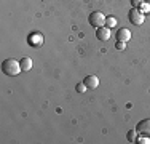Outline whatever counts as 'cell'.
I'll return each mask as SVG.
<instances>
[{"mask_svg":"<svg viewBox=\"0 0 150 144\" xmlns=\"http://www.w3.org/2000/svg\"><path fill=\"white\" fill-rule=\"evenodd\" d=\"M142 3H144V0H131V5H133V8H139Z\"/></svg>","mask_w":150,"mask_h":144,"instance_id":"2e32d148","label":"cell"},{"mask_svg":"<svg viewBox=\"0 0 150 144\" xmlns=\"http://www.w3.org/2000/svg\"><path fill=\"white\" fill-rule=\"evenodd\" d=\"M128 19H129V23L133 26H142L145 21V14L139 8H131L129 13H128Z\"/></svg>","mask_w":150,"mask_h":144,"instance_id":"7a4b0ae2","label":"cell"},{"mask_svg":"<svg viewBox=\"0 0 150 144\" xmlns=\"http://www.w3.org/2000/svg\"><path fill=\"white\" fill-rule=\"evenodd\" d=\"M136 130H137V133H141V135L150 136V118H144V120H141L137 123V127H136Z\"/></svg>","mask_w":150,"mask_h":144,"instance_id":"5b68a950","label":"cell"},{"mask_svg":"<svg viewBox=\"0 0 150 144\" xmlns=\"http://www.w3.org/2000/svg\"><path fill=\"white\" fill-rule=\"evenodd\" d=\"M75 90H77L78 93H85L88 88H86V85H85L83 82H81V83H77V86H75Z\"/></svg>","mask_w":150,"mask_h":144,"instance_id":"5bb4252c","label":"cell"},{"mask_svg":"<svg viewBox=\"0 0 150 144\" xmlns=\"http://www.w3.org/2000/svg\"><path fill=\"white\" fill-rule=\"evenodd\" d=\"M136 143H137V144H150V138H149L147 135H144V136H137Z\"/></svg>","mask_w":150,"mask_h":144,"instance_id":"7c38bea8","label":"cell"},{"mask_svg":"<svg viewBox=\"0 0 150 144\" xmlns=\"http://www.w3.org/2000/svg\"><path fill=\"white\" fill-rule=\"evenodd\" d=\"M115 38H117V40H120V42H126V43H128V42L131 40V31H129V29L121 27V29H118Z\"/></svg>","mask_w":150,"mask_h":144,"instance_id":"52a82bcc","label":"cell"},{"mask_svg":"<svg viewBox=\"0 0 150 144\" xmlns=\"http://www.w3.org/2000/svg\"><path fill=\"white\" fill-rule=\"evenodd\" d=\"M19 63H21V69H23V72H27V71L32 69V59L30 58H23Z\"/></svg>","mask_w":150,"mask_h":144,"instance_id":"9c48e42d","label":"cell"},{"mask_svg":"<svg viewBox=\"0 0 150 144\" xmlns=\"http://www.w3.org/2000/svg\"><path fill=\"white\" fill-rule=\"evenodd\" d=\"M139 10H141V11L144 13V14H145V13H149V11H150V3H147V2L144 0V3H142V5L139 6Z\"/></svg>","mask_w":150,"mask_h":144,"instance_id":"4fadbf2b","label":"cell"},{"mask_svg":"<svg viewBox=\"0 0 150 144\" xmlns=\"http://www.w3.org/2000/svg\"><path fill=\"white\" fill-rule=\"evenodd\" d=\"M83 83L86 85L88 90H96L99 86V77H96V75H88L83 80Z\"/></svg>","mask_w":150,"mask_h":144,"instance_id":"ba28073f","label":"cell"},{"mask_svg":"<svg viewBox=\"0 0 150 144\" xmlns=\"http://www.w3.org/2000/svg\"><path fill=\"white\" fill-rule=\"evenodd\" d=\"M88 23H90V26H93L94 29L105 26V16H104V13H101V11H93V13L90 14V18H88Z\"/></svg>","mask_w":150,"mask_h":144,"instance_id":"3957f363","label":"cell"},{"mask_svg":"<svg viewBox=\"0 0 150 144\" xmlns=\"http://www.w3.org/2000/svg\"><path fill=\"white\" fill-rule=\"evenodd\" d=\"M96 37H98L101 42H107L110 38V29L105 27V26L98 27V29H96Z\"/></svg>","mask_w":150,"mask_h":144,"instance_id":"8992f818","label":"cell"},{"mask_svg":"<svg viewBox=\"0 0 150 144\" xmlns=\"http://www.w3.org/2000/svg\"><path fill=\"white\" fill-rule=\"evenodd\" d=\"M2 71L5 75H8V77H15V75H18L21 71V63L16 59H13V58H8V59H5L2 63Z\"/></svg>","mask_w":150,"mask_h":144,"instance_id":"6da1fadb","label":"cell"},{"mask_svg":"<svg viewBox=\"0 0 150 144\" xmlns=\"http://www.w3.org/2000/svg\"><path fill=\"white\" fill-rule=\"evenodd\" d=\"M27 43H29L32 48L42 46L43 45V35L40 32H32V34H29V37H27Z\"/></svg>","mask_w":150,"mask_h":144,"instance_id":"277c9868","label":"cell"},{"mask_svg":"<svg viewBox=\"0 0 150 144\" xmlns=\"http://www.w3.org/2000/svg\"><path fill=\"white\" fill-rule=\"evenodd\" d=\"M136 139H137V130H129L128 131V141L129 143H136Z\"/></svg>","mask_w":150,"mask_h":144,"instance_id":"30bf717a","label":"cell"},{"mask_svg":"<svg viewBox=\"0 0 150 144\" xmlns=\"http://www.w3.org/2000/svg\"><path fill=\"white\" fill-rule=\"evenodd\" d=\"M117 26V19L113 16H109V18H105V27H115Z\"/></svg>","mask_w":150,"mask_h":144,"instance_id":"8fae6325","label":"cell"},{"mask_svg":"<svg viewBox=\"0 0 150 144\" xmlns=\"http://www.w3.org/2000/svg\"><path fill=\"white\" fill-rule=\"evenodd\" d=\"M115 48H117V50H120V51H123V50L126 48V42H120V40H117Z\"/></svg>","mask_w":150,"mask_h":144,"instance_id":"9a60e30c","label":"cell"}]
</instances>
